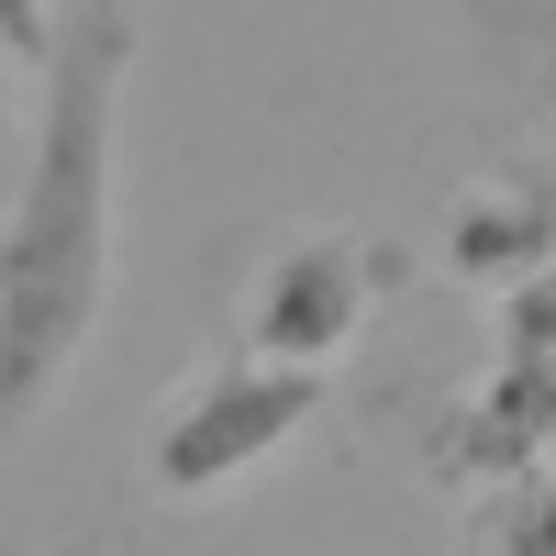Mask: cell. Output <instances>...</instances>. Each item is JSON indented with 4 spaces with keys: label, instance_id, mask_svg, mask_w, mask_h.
Instances as JSON below:
<instances>
[{
    "label": "cell",
    "instance_id": "cell-1",
    "mask_svg": "<svg viewBox=\"0 0 556 556\" xmlns=\"http://www.w3.org/2000/svg\"><path fill=\"white\" fill-rule=\"evenodd\" d=\"M123 23L89 12L67 34L56 12V101H45L12 235H0V445H12L45 390L67 379L101 334L112 290V78H123Z\"/></svg>",
    "mask_w": 556,
    "mask_h": 556
},
{
    "label": "cell",
    "instance_id": "cell-2",
    "mask_svg": "<svg viewBox=\"0 0 556 556\" xmlns=\"http://www.w3.org/2000/svg\"><path fill=\"white\" fill-rule=\"evenodd\" d=\"M323 424V379L312 367H267V356H212L190 367L156 412H146V490L156 501H223L267 479L278 456Z\"/></svg>",
    "mask_w": 556,
    "mask_h": 556
},
{
    "label": "cell",
    "instance_id": "cell-3",
    "mask_svg": "<svg viewBox=\"0 0 556 556\" xmlns=\"http://www.w3.org/2000/svg\"><path fill=\"white\" fill-rule=\"evenodd\" d=\"M367 312H379V256H367L356 235H290V245L245 278L235 334H245V356L312 367V379H323L334 356H356Z\"/></svg>",
    "mask_w": 556,
    "mask_h": 556
},
{
    "label": "cell",
    "instance_id": "cell-4",
    "mask_svg": "<svg viewBox=\"0 0 556 556\" xmlns=\"http://www.w3.org/2000/svg\"><path fill=\"white\" fill-rule=\"evenodd\" d=\"M523 468H556V356L501 345L479 379L456 390V412L434 424V479L456 501H479V490L523 479Z\"/></svg>",
    "mask_w": 556,
    "mask_h": 556
},
{
    "label": "cell",
    "instance_id": "cell-5",
    "mask_svg": "<svg viewBox=\"0 0 556 556\" xmlns=\"http://www.w3.org/2000/svg\"><path fill=\"white\" fill-rule=\"evenodd\" d=\"M434 256H445V278H468V290H490V301L523 290L534 267H556V167H534V156L479 167L468 190L445 201Z\"/></svg>",
    "mask_w": 556,
    "mask_h": 556
},
{
    "label": "cell",
    "instance_id": "cell-6",
    "mask_svg": "<svg viewBox=\"0 0 556 556\" xmlns=\"http://www.w3.org/2000/svg\"><path fill=\"white\" fill-rule=\"evenodd\" d=\"M468 556H556V468H523L468 501Z\"/></svg>",
    "mask_w": 556,
    "mask_h": 556
},
{
    "label": "cell",
    "instance_id": "cell-7",
    "mask_svg": "<svg viewBox=\"0 0 556 556\" xmlns=\"http://www.w3.org/2000/svg\"><path fill=\"white\" fill-rule=\"evenodd\" d=\"M501 345H523V356H556V267H534L523 290H501Z\"/></svg>",
    "mask_w": 556,
    "mask_h": 556
},
{
    "label": "cell",
    "instance_id": "cell-8",
    "mask_svg": "<svg viewBox=\"0 0 556 556\" xmlns=\"http://www.w3.org/2000/svg\"><path fill=\"white\" fill-rule=\"evenodd\" d=\"M0 56L12 67H56V0H0Z\"/></svg>",
    "mask_w": 556,
    "mask_h": 556
}]
</instances>
